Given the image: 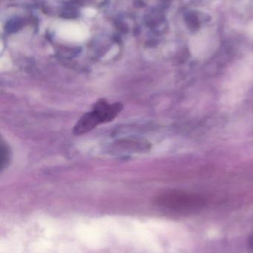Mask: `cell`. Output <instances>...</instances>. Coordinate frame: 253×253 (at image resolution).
I'll return each instance as SVG.
<instances>
[{
    "label": "cell",
    "instance_id": "2",
    "mask_svg": "<svg viewBox=\"0 0 253 253\" xmlns=\"http://www.w3.org/2000/svg\"><path fill=\"white\" fill-rule=\"evenodd\" d=\"M156 205L160 208L179 212H193L203 208L206 199L197 193L172 190L163 192L156 196Z\"/></svg>",
    "mask_w": 253,
    "mask_h": 253
},
{
    "label": "cell",
    "instance_id": "1",
    "mask_svg": "<svg viewBox=\"0 0 253 253\" xmlns=\"http://www.w3.org/2000/svg\"><path fill=\"white\" fill-rule=\"evenodd\" d=\"M123 110V105L119 102L109 104L101 99L95 104L92 111L82 116L74 126V135H80L90 132L96 126L103 123L113 121Z\"/></svg>",
    "mask_w": 253,
    "mask_h": 253
}]
</instances>
